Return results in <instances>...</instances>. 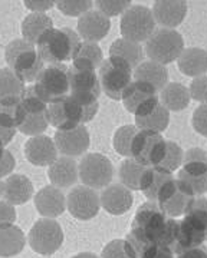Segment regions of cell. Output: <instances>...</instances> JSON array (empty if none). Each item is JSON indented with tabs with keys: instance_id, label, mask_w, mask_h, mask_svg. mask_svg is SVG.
Instances as JSON below:
<instances>
[{
	"instance_id": "cell-1",
	"label": "cell",
	"mask_w": 207,
	"mask_h": 258,
	"mask_svg": "<svg viewBox=\"0 0 207 258\" xmlns=\"http://www.w3.org/2000/svg\"><path fill=\"white\" fill-rule=\"evenodd\" d=\"M179 221L169 217L157 203L142 204L135 212L131 231L125 240L130 242L137 258L150 244H159L174 249L177 244Z\"/></svg>"
},
{
	"instance_id": "cell-2",
	"label": "cell",
	"mask_w": 207,
	"mask_h": 258,
	"mask_svg": "<svg viewBox=\"0 0 207 258\" xmlns=\"http://www.w3.org/2000/svg\"><path fill=\"white\" fill-rule=\"evenodd\" d=\"M98 108V99H81L66 95L47 103V120L58 131H68L94 119Z\"/></svg>"
},
{
	"instance_id": "cell-3",
	"label": "cell",
	"mask_w": 207,
	"mask_h": 258,
	"mask_svg": "<svg viewBox=\"0 0 207 258\" xmlns=\"http://www.w3.org/2000/svg\"><path fill=\"white\" fill-rule=\"evenodd\" d=\"M81 39L72 29L54 28L40 37L36 49L43 63L64 64L74 60Z\"/></svg>"
},
{
	"instance_id": "cell-4",
	"label": "cell",
	"mask_w": 207,
	"mask_h": 258,
	"mask_svg": "<svg viewBox=\"0 0 207 258\" xmlns=\"http://www.w3.org/2000/svg\"><path fill=\"white\" fill-rule=\"evenodd\" d=\"M204 241H207V198L198 197L184 214V220L179 221L177 244L173 252L179 254L184 249L203 245Z\"/></svg>"
},
{
	"instance_id": "cell-5",
	"label": "cell",
	"mask_w": 207,
	"mask_h": 258,
	"mask_svg": "<svg viewBox=\"0 0 207 258\" xmlns=\"http://www.w3.org/2000/svg\"><path fill=\"white\" fill-rule=\"evenodd\" d=\"M5 57L10 69L23 82L36 81L38 75L43 69V60L40 59L36 46L30 45L23 39L12 40L6 46Z\"/></svg>"
},
{
	"instance_id": "cell-6",
	"label": "cell",
	"mask_w": 207,
	"mask_h": 258,
	"mask_svg": "<svg viewBox=\"0 0 207 258\" xmlns=\"http://www.w3.org/2000/svg\"><path fill=\"white\" fill-rule=\"evenodd\" d=\"M184 50V40L174 29H156L144 47V53L156 63L166 64L179 59Z\"/></svg>"
},
{
	"instance_id": "cell-7",
	"label": "cell",
	"mask_w": 207,
	"mask_h": 258,
	"mask_svg": "<svg viewBox=\"0 0 207 258\" xmlns=\"http://www.w3.org/2000/svg\"><path fill=\"white\" fill-rule=\"evenodd\" d=\"M98 79L101 89L114 101H121L123 92L132 82V68L121 57L110 56L99 66Z\"/></svg>"
},
{
	"instance_id": "cell-8",
	"label": "cell",
	"mask_w": 207,
	"mask_h": 258,
	"mask_svg": "<svg viewBox=\"0 0 207 258\" xmlns=\"http://www.w3.org/2000/svg\"><path fill=\"white\" fill-rule=\"evenodd\" d=\"M196 200V194L191 186L181 179H170L161 186L156 203L171 218L184 215Z\"/></svg>"
},
{
	"instance_id": "cell-9",
	"label": "cell",
	"mask_w": 207,
	"mask_h": 258,
	"mask_svg": "<svg viewBox=\"0 0 207 258\" xmlns=\"http://www.w3.org/2000/svg\"><path fill=\"white\" fill-rule=\"evenodd\" d=\"M167 141L160 132L138 129L132 139L131 158L144 166H159L166 155Z\"/></svg>"
},
{
	"instance_id": "cell-10",
	"label": "cell",
	"mask_w": 207,
	"mask_h": 258,
	"mask_svg": "<svg viewBox=\"0 0 207 258\" xmlns=\"http://www.w3.org/2000/svg\"><path fill=\"white\" fill-rule=\"evenodd\" d=\"M35 89L46 103L69 95V68L66 64H49L35 81Z\"/></svg>"
},
{
	"instance_id": "cell-11",
	"label": "cell",
	"mask_w": 207,
	"mask_h": 258,
	"mask_svg": "<svg viewBox=\"0 0 207 258\" xmlns=\"http://www.w3.org/2000/svg\"><path fill=\"white\" fill-rule=\"evenodd\" d=\"M20 102L25 111V119L18 129L22 134L32 137H38L42 132H45L49 125L47 103L39 96L35 86L26 88Z\"/></svg>"
},
{
	"instance_id": "cell-12",
	"label": "cell",
	"mask_w": 207,
	"mask_h": 258,
	"mask_svg": "<svg viewBox=\"0 0 207 258\" xmlns=\"http://www.w3.org/2000/svg\"><path fill=\"white\" fill-rule=\"evenodd\" d=\"M156 30V20L152 13L145 6H131L125 10L121 18V35L125 40L135 43L147 42Z\"/></svg>"
},
{
	"instance_id": "cell-13",
	"label": "cell",
	"mask_w": 207,
	"mask_h": 258,
	"mask_svg": "<svg viewBox=\"0 0 207 258\" xmlns=\"http://www.w3.org/2000/svg\"><path fill=\"white\" fill-rule=\"evenodd\" d=\"M183 168L177 179L191 186L196 197L207 192V152L201 148H190L183 158Z\"/></svg>"
},
{
	"instance_id": "cell-14",
	"label": "cell",
	"mask_w": 207,
	"mask_h": 258,
	"mask_svg": "<svg viewBox=\"0 0 207 258\" xmlns=\"http://www.w3.org/2000/svg\"><path fill=\"white\" fill-rule=\"evenodd\" d=\"M28 241L35 252L42 255H52L61 248L64 242V231L55 220L42 218L30 228Z\"/></svg>"
},
{
	"instance_id": "cell-15",
	"label": "cell",
	"mask_w": 207,
	"mask_h": 258,
	"mask_svg": "<svg viewBox=\"0 0 207 258\" xmlns=\"http://www.w3.org/2000/svg\"><path fill=\"white\" fill-rule=\"evenodd\" d=\"M79 176L85 186L92 189H104L114 178L113 162L102 154H88L81 159Z\"/></svg>"
},
{
	"instance_id": "cell-16",
	"label": "cell",
	"mask_w": 207,
	"mask_h": 258,
	"mask_svg": "<svg viewBox=\"0 0 207 258\" xmlns=\"http://www.w3.org/2000/svg\"><path fill=\"white\" fill-rule=\"evenodd\" d=\"M66 205L69 212L76 220L88 221L96 217V214L99 212L101 201H99V195L95 189L85 185H78L68 194Z\"/></svg>"
},
{
	"instance_id": "cell-17",
	"label": "cell",
	"mask_w": 207,
	"mask_h": 258,
	"mask_svg": "<svg viewBox=\"0 0 207 258\" xmlns=\"http://www.w3.org/2000/svg\"><path fill=\"white\" fill-rule=\"evenodd\" d=\"M134 116L138 129H150L160 134L167 129L170 122V111L164 108L157 95L142 102L134 112Z\"/></svg>"
},
{
	"instance_id": "cell-18",
	"label": "cell",
	"mask_w": 207,
	"mask_h": 258,
	"mask_svg": "<svg viewBox=\"0 0 207 258\" xmlns=\"http://www.w3.org/2000/svg\"><path fill=\"white\" fill-rule=\"evenodd\" d=\"M69 95L81 99H98L101 95V83L94 69L69 68Z\"/></svg>"
},
{
	"instance_id": "cell-19",
	"label": "cell",
	"mask_w": 207,
	"mask_h": 258,
	"mask_svg": "<svg viewBox=\"0 0 207 258\" xmlns=\"http://www.w3.org/2000/svg\"><path fill=\"white\" fill-rule=\"evenodd\" d=\"M55 145L58 151L65 157H81L89 148V132L84 125L68 131H57Z\"/></svg>"
},
{
	"instance_id": "cell-20",
	"label": "cell",
	"mask_w": 207,
	"mask_h": 258,
	"mask_svg": "<svg viewBox=\"0 0 207 258\" xmlns=\"http://www.w3.org/2000/svg\"><path fill=\"white\" fill-rule=\"evenodd\" d=\"M25 155L30 164L36 166L52 165L58 159V149L55 141L46 135L33 137L25 145Z\"/></svg>"
},
{
	"instance_id": "cell-21",
	"label": "cell",
	"mask_w": 207,
	"mask_h": 258,
	"mask_svg": "<svg viewBox=\"0 0 207 258\" xmlns=\"http://www.w3.org/2000/svg\"><path fill=\"white\" fill-rule=\"evenodd\" d=\"M152 18L164 29L179 26L187 15V3L183 0H159L152 6Z\"/></svg>"
},
{
	"instance_id": "cell-22",
	"label": "cell",
	"mask_w": 207,
	"mask_h": 258,
	"mask_svg": "<svg viewBox=\"0 0 207 258\" xmlns=\"http://www.w3.org/2000/svg\"><path fill=\"white\" fill-rule=\"evenodd\" d=\"M111 29V20L99 10H89L78 20V30L85 42L102 40Z\"/></svg>"
},
{
	"instance_id": "cell-23",
	"label": "cell",
	"mask_w": 207,
	"mask_h": 258,
	"mask_svg": "<svg viewBox=\"0 0 207 258\" xmlns=\"http://www.w3.org/2000/svg\"><path fill=\"white\" fill-rule=\"evenodd\" d=\"M35 207L40 215L54 220L65 212L66 198L59 188L47 185L35 195Z\"/></svg>"
},
{
	"instance_id": "cell-24",
	"label": "cell",
	"mask_w": 207,
	"mask_h": 258,
	"mask_svg": "<svg viewBox=\"0 0 207 258\" xmlns=\"http://www.w3.org/2000/svg\"><path fill=\"white\" fill-rule=\"evenodd\" d=\"M99 201L104 210L111 215H123L131 208L134 198L127 186L123 184H113L104 188Z\"/></svg>"
},
{
	"instance_id": "cell-25",
	"label": "cell",
	"mask_w": 207,
	"mask_h": 258,
	"mask_svg": "<svg viewBox=\"0 0 207 258\" xmlns=\"http://www.w3.org/2000/svg\"><path fill=\"white\" fill-rule=\"evenodd\" d=\"M47 175L54 186L66 189L76 184L79 178V168L74 158L61 157L52 165H49Z\"/></svg>"
},
{
	"instance_id": "cell-26",
	"label": "cell",
	"mask_w": 207,
	"mask_h": 258,
	"mask_svg": "<svg viewBox=\"0 0 207 258\" xmlns=\"http://www.w3.org/2000/svg\"><path fill=\"white\" fill-rule=\"evenodd\" d=\"M179 69L186 76H203L207 72V52L201 47L184 49L179 56Z\"/></svg>"
},
{
	"instance_id": "cell-27",
	"label": "cell",
	"mask_w": 207,
	"mask_h": 258,
	"mask_svg": "<svg viewBox=\"0 0 207 258\" xmlns=\"http://www.w3.org/2000/svg\"><path fill=\"white\" fill-rule=\"evenodd\" d=\"M33 195V185L28 176L15 174L5 181V194L3 197L12 205H22L28 203Z\"/></svg>"
},
{
	"instance_id": "cell-28",
	"label": "cell",
	"mask_w": 207,
	"mask_h": 258,
	"mask_svg": "<svg viewBox=\"0 0 207 258\" xmlns=\"http://www.w3.org/2000/svg\"><path fill=\"white\" fill-rule=\"evenodd\" d=\"M173 178L174 176H173L171 172L163 169L160 166H147L144 174H142L140 191H142V194L145 195V198L148 201L156 203L161 186L166 184L167 181L173 179Z\"/></svg>"
},
{
	"instance_id": "cell-29",
	"label": "cell",
	"mask_w": 207,
	"mask_h": 258,
	"mask_svg": "<svg viewBox=\"0 0 207 258\" xmlns=\"http://www.w3.org/2000/svg\"><path fill=\"white\" fill-rule=\"evenodd\" d=\"M50 29H54V22L52 19L46 16L45 13H30L28 15L23 23H22V33L25 40L29 42L30 45L36 46L40 37L45 33H47Z\"/></svg>"
},
{
	"instance_id": "cell-30",
	"label": "cell",
	"mask_w": 207,
	"mask_h": 258,
	"mask_svg": "<svg viewBox=\"0 0 207 258\" xmlns=\"http://www.w3.org/2000/svg\"><path fill=\"white\" fill-rule=\"evenodd\" d=\"M135 81H144L156 88V91H163V88L169 82V71L164 64L156 63L152 60H147L138 64L134 71Z\"/></svg>"
},
{
	"instance_id": "cell-31",
	"label": "cell",
	"mask_w": 207,
	"mask_h": 258,
	"mask_svg": "<svg viewBox=\"0 0 207 258\" xmlns=\"http://www.w3.org/2000/svg\"><path fill=\"white\" fill-rule=\"evenodd\" d=\"M156 95H157V91L150 83L144 82V81H132L123 92L121 101L124 103V108L130 113H134L142 102H145Z\"/></svg>"
},
{
	"instance_id": "cell-32",
	"label": "cell",
	"mask_w": 207,
	"mask_h": 258,
	"mask_svg": "<svg viewBox=\"0 0 207 258\" xmlns=\"http://www.w3.org/2000/svg\"><path fill=\"white\" fill-rule=\"evenodd\" d=\"M159 98H160L161 103L164 105V108L173 112L183 111L184 108H187L190 99H191L187 88L179 82L167 83L163 88Z\"/></svg>"
},
{
	"instance_id": "cell-33",
	"label": "cell",
	"mask_w": 207,
	"mask_h": 258,
	"mask_svg": "<svg viewBox=\"0 0 207 258\" xmlns=\"http://www.w3.org/2000/svg\"><path fill=\"white\" fill-rule=\"evenodd\" d=\"M25 91V82L10 68L0 69V103L20 101Z\"/></svg>"
},
{
	"instance_id": "cell-34",
	"label": "cell",
	"mask_w": 207,
	"mask_h": 258,
	"mask_svg": "<svg viewBox=\"0 0 207 258\" xmlns=\"http://www.w3.org/2000/svg\"><path fill=\"white\" fill-rule=\"evenodd\" d=\"M26 244L23 231L19 227L12 225L0 228V257L9 258L20 254Z\"/></svg>"
},
{
	"instance_id": "cell-35",
	"label": "cell",
	"mask_w": 207,
	"mask_h": 258,
	"mask_svg": "<svg viewBox=\"0 0 207 258\" xmlns=\"http://www.w3.org/2000/svg\"><path fill=\"white\" fill-rule=\"evenodd\" d=\"M144 55V49L140 43L125 39H117L110 47V56L121 57L131 68H137L138 64H141Z\"/></svg>"
},
{
	"instance_id": "cell-36",
	"label": "cell",
	"mask_w": 207,
	"mask_h": 258,
	"mask_svg": "<svg viewBox=\"0 0 207 258\" xmlns=\"http://www.w3.org/2000/svg\"><path fill=\"white\" fill-rule=\"evenodd\" d=\"M72 66L76 68H88V69H96L104 62L102 49L94 42H81V45L76 50L75 57L72 60Z\"/></svg>"
},
{
	"instance_id": "cell-37",
	"label": "cell",
	"mask_w": 207,
	"mask_h": 258,
	"mask_svg": "<svg viewBox=\"0 0 207 258\" xmlns=\"http://www.w3.org/2000/svg\"><path fill=\"white\" fill-rule=\"evenodd\" d=\"M147 166L138 164L135 159L127 158L125 161L121 162L120 165V179L124 186H127L130 191H140V184H141V178L144 171Z\"/></svg>"
},
{
	"instance_id": "cell-38",
	"label": "cell",
	"mask_w": 207,
	"mask_h": 258,
	"mask_svg": "<svg viewBox=\"0 0 207 258\" xmlns=\"http://www.w3.org/2000/svg\"><path fill=\"white\" fill-rule=\"evenodd\" d=\"M25 119V111L20 101L0 103V126L6 129H18Z\"/></svg>"
},
{
	"instance_id": "cell-39",
	"label": "cell",
	"mask_w": 207,
	"mask_h": 258,
	"mask_svg": "<svg viewBox=\"0 0 207 258\" xmlns=\"http://www.w3.org/2000/svg\"><path fill=\"white\" fill-rule=\"evenodd\" d=\"M138 132V128L135 125H124L117 129L113 139L114 149L125 158H131V145L132 139L135 134Z\"/></svg>"
},
{
	"instance_id": "cell-40",
	"label": "cell",
	"mask_w": 207,
	"mask_h": 258,
	"mask_svg": "<svg viewBox=\"0 0 207 258\" xmlns=\"http://www.w3.org/2000/svg\"><path fill=\"white\" fill-rule=\"evenodd\" d=\"M183 158H184V152L179 147V144H176L173 141H167L166 155H164L159 166L173 174L176 169H179L180 166L183 165Z\"/></svg>"
},
{
	"instance_id": "cell-41",
	"label": "cell",
	"mask_w": 207,
	"mask_h": 258,
	"mask_svg": "<svg viewBox=\"0 0 207 258\" xmlns=\"http://www.w3.org/2000/svg\"><path fill=\"white\" fill-rule=\"evenodd\" d=\"M101 258H137L127 240H114L104 247Z\"/></svg>"
},
{
	"instance_id": "cell-42",
	"label": "cell",
	"mask_w": 207,
	"mask_h": 258,
	"mask_svg": "<svg viewBox=\"0 0 207 258\" xmlns=\"http://www.w3.org/2000/svg\"><path fill=\"white\" fill-rule=\"evenodd\" d=\"M55 5L66 16H82L92 8V2H79V0L78 2L59 0Z\"/></svg>"
},
{
	"instance_id": "cell-43",
	"label": "cell",
	"mask_w": 207,
	"mask_h": 258,
	"mask_svg": "<svg viewBox=\"0 0 207 258\" xmlns=\"http://www.w3.org/2000/svg\"><path fill=\"white\" fill-rule=\"evenodd\" d=\"M95 5L98 6V9L101 13H104L107 18L111 16H117L120 13H123L125 10H128L131 8V2L130 0H121V2H107V0H98L95 2Z\"/></svg>"
},
{
	"instance_id": "cell-44",
	"label": "cell",
	"mask_w": 207,
	"mask_h": 258,
	"mask_svg": "<svg viewBox=\"0 0 207 258\" xmlns=\"http://www.w3.org/2000/svg\"><path fill=\"white\" fill-rule=\"evenodd\" d=\"M190 98L194 101L201 102V103H207V76H198L194 78L191 83H190Z\"/></svg>"
},
{
	"instance_id": "cell-45",
	"label": "cell",
	"mask_w": 207,
	"mask_h": 258,
	"mask_svg": "<svg viewBox=\"0 0 207 258\" xmlns=\"http://www.w3.org/2000/svg\"><path fill=\"white\" fill-rule=\"evenodd\" d=\"M193 128L200 135L207 137V103H201L196 111L193 112Z\"/></svg>"
},
{
	"instance_id": "cell-46",
	"label": "cell",
	"mask_w": 207,
	"mask_h": 258,
	"mask_svg": "<svg viewBox=\"0 0 207 258\" xmlns=\"http://www.w3.org/2000/svg\"><path fill=\"white\" fill-rule=\"evenodd\" d=\"M140 258H174L173 249L159 244H150L142 249Z\"/></svg>"
},
{
	"instance_id": "cell-47",
	"label": "cell",
	"mask_w": 207,
	"mask_h": 258,
	"mask_svg": "<svg viewBox=\"0 0 207 258\" xmlns=\"http://www.w3.org/2000/svg\"><path fill=\"white\" fill-rule=\"evenodd\" d=\"M16 221V210L15 205L8 201H0V228L12 227Z\"/></svg>"
},
{
	"instance_id": "cell-48",
	"label": "cell",
	"mask_w": 207,
	"mask_h": 258,
	"mask_svg": "<svg viewBox=\"0 0 207 258\" xmlns=\"http://www.w3.org/2000/svg\"><path fill=\"white\" fill-rule=\"evenodd\" d=\"M15 166H16V159L12 155V152L5 149L3 155L0 158V178L10 175L13 172Z\"/></svg>"
},
{
	"instance_id": "cell-49",
	"label": "cell",
	"mask_w": 207,
	"mask_h": 258,
	"mask_svg": "<svg viewBox=\"0 0 207 258\" xmlns=\"http://www.w3.org/2000/svg\"><path fill=\"white\" fill-rule=\"evenodd\" d=\"M177 258H207V248L204 245H198L187 248L177 254Z\"/></svg>"
},
{
	"instance_id": "cell-50",
	"label": "cell",
	"mask_w": 207,
	"mask_h": 258,
	"mask_svg": "<svg viewBox=\"0 0 207 258\" xmlns=\"http://www.w3.org/2000/svg\"><path fill=\"white\" fill-rule=\"evenodd\" d=\"M25 5L28 6L29 9L42 12V10L52 9L55 3H54V2H30V0H26V2H25Z\"/></svg>"
},
{
	"instance_id": "cell-51",
	"label": "cell",
	"mask_w": 207,
	"mask_h": 258,
	"mask_svg": "<svg viewBox=\"0 0 207 258\" xmlns=\"http://www.w3.org/2000/svg\"><path fill=\"white\" fill-rule=\"evenodd\" d=\"M15 135H16V129H6L0 126V142L3 147H6L9 142H12Z\"/></svg>"
},
{
	"instance_id": "cell-52",
	"label": "cell",
	"mask_w": 207,
	"mask_h": 258,
	"mask_svg": "<svg viewBox=\"0 0 207 258\" xmlns=\"http://www.w3.org/2000/svg\"><path fill=\"white\" fill-rule=\"evenodd\" d=\"M72 258H98L96 254L94 252H81V254H76Z\"/></svg>"
},
{
	"instance_id": "cell-53",
	"label": "cell",
	"mask_w": 207,
	"mask_h": 258,
	"mask_svg": "<svg viewBox=\"0 0 207 258\" xmlns=\"http://www.w3.org/2000/svg\"><path fill=\"white\" fill-rule=\"evenodd\" d=\"M3 194H5V182L0 179V198L3 197Z\"/></svg>"
},
{
	"instance_id": "cell-54",
	"label": "cell",
	"mask_w": 207,
	"mask_h": 258,
	"mask_svg": "<svg viewBox=\"0 0 207 258\" xmlns=\"http://www.w3.org/2000/svg\"><path fill=\"white\" fill-rule=\"evenodd\" d=\"M3 152H5V147L2 145V142H0V158H2V155H3Z\"/></svg>"
}]
</instances>
